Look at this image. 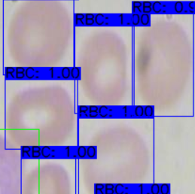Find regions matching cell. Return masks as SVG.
<instances>
[{
	"mask_svg": "<svg viewBox=\"0 0 195 194\" xmlns=\"http://www.w3.org/2000/svg\"><path fill=\"white\" fill-rule=\"evenodd\" d=\"M15 72V68L12 67H8L5 69V75H6V78H9V75L13 78H15V76L13 74Z\"/></svg>",
	"mask_w": 195,
	"mask_h": 194,
	"instance_id": "cell-21",
	"label": "cell"
},
{
	"mask_svg": "<svg viewBox=\"0 0 195 194\" xmlns=\"http://www.w3.org/2000/svg\"><path fill=\"white\" fill-rule=\"evenodd\" d=\"M54 151V150H51L50 147H44L41 150V155L45 158H48L49 157H51V154Z\"/></svg>",
	"mask_w": 195,
	"mask_h": 194,
	"instance_id": "cell-2",
	"label": "cell"
},
{
	"mask_svg": "<svg viewBox=\"0 0 195 194\" xmlns=\"http://www.w3.org/2000/svg\"><path fill=\"white\" fill-rule=\"evenodd\" d=\"M150 23V16L148 14H142L140 15V23L142 26H148Z\"/></svg>",
	"mask_w": 195,
	"mask_h": 194,
	"instance_id": "cell-10",
	"label": "cell"
},
{
	"mask_svg": "<svg viewBox=\"0 0 195 194\" xmlns=\"http://www.w3.org/2000/svg\"><path fill=\"white\" fill-rule=\"evenodd\" d=\"M79 109L80 115H81L82 114H84V115H87L86 114H87V112L88 111V106H86V105H80Z\"/></svg>",
	"mask_w": 195,
	"mask_h": 194,
	"instance_id": "cell-26",
	"label": "cell"
},
{
	"mask_svg": "<svg viewBox=\"0 0 195 194\" xmlns=\"http://www.w3.org/2000/svg\"><path fill=\"white\" fill-rule=\"evenodd\" d=\"M104 188H105V194H114V184H106Z\"/></svg>",
	"mask_w": 195,
	"mask_h": 194,
	"instance_id": "cell-20",
	"label": "cell"
},
{
	"mask_svg": "<svg viewBox=\"0 0 195 194\" xmlns=\"http://www.w3.org/2000/svg\"><path fill=\"white\" fill-rule=\"evenodd\" d=\"M70 76L73 79H79L80 76H81V70L79 68L74 67L73 69H70Z\"/></svg>",
	"mask_w": 195,
	"mask_h": 194,
	"instance_id": "cell-6",
	"label": "cell"
},
{
	"mask_svg": "<svg viewBox=\"0 0 195 194\" xmlns=\"http://www.w3.org/2000/svg\"><path fill=\"white\" fill-rule=\"evenodd\" d=\"M134 113L136 117H142L144 115V108L142 105H138L135 108Z\"/></svg>",
	"mask_w": 195,
	"mask_h": 194,
	"instance_id": "cell-18",
	"label": "cell"
},
{
	"mask_svg": "<svg viewBox=\"0 0 195 194\" xmlns=\"http://www.w3.org/2000/svg\"><path fill=\"white\" fill-rule=\"evenodd\" d=\"M160 190L161 194L170 193V185L167 184H164L160 185Z\"/></svg>",
	"mask_w": 195,
	"mask_h": 194,
	"instance_id": "cell-19",
	"label": "cell"
},
{
	"mask_svg": "<svg viewBox=\"0 0 195 194\" xmlns=\"http://www.w3.org/2000/svg\"><path fill=\"white\" fill-rule=\"evenodd\" d=\"M94 15L93 14H86L85 15V24L87 26H92L94 23Z\"/></svg>",
	"mask_w": 195,
	"mask_h": 194,
	"instance_id": "cell-7",
	"label": "cell"
},
{
	"mask_svg": "<svg viewBox=\"0 0 195 194\" xmlns=\"http://www.w3.org/2000/svg\"><path fill=\"white\" fill-rule=\"evenodd\" d=\"M152 2H142V12L143 14H149L150 12H152Z\"/></svg>",
	"mask_w": 195,
	"mask_h": 194,
	"instance_id": "cell-5",
	"label": "cell"
},
{
	"mask_svg": "<svg viewBox=\"0 0 195 194\" xmlns=\"http://www.w3.org/2000/svg\"><path fill=\"white\" fill-rule=\"evenodd\" d=\"M94 22L99 26L103 25L105 23V15L102 14H98L97 15H96L94 17Z\"/></svg>",
	"mask_w": 195,
	"mask_h": 194,
	"instance_id": "cell-11",
	"label": "cell"
},
{
	"mask_svg": "<svg viewBox=\"0 0 195 194\" xmlns=\"http://www.w3.org/2000/svg\"><path fill=\"white\" fill-rule=\"evenodd\" d=\"M65 150H66V154H67V157H69L70 156V154H71V150H72V148H70V147H67V148H65Z\"/></svg>",
	"mask_w": 195,
	"mask_h": 194,
	"instance_id": "cell-27",
	"label": "cell"
},
{
	"mask_svg": "<svg viewBox=\"0 0 195 194\" xmlns=\"http://www.w3.org/2000/svg\"><path fill=\"white\" fill-rule=\"evenodd\" d=\"M105 187V186L103 184H96L95 185V193L97 194L98 192L100 191V194H104L103 193V189Z\"/></svg>",
	"mask_w": 195,
	"mask_h": 194,
	"instance_id": "cell-25",
	"label": "cell"
},
{
	"mask_svg": "<svg viewBox=\"0 0 195 194\" xmlns=\"http://www.w3.org/2000/svg\"><path fill=\"white\" fill-rule=\"evenodd\" d=\"M76 154L80 158H85L87 156V148L84 146L79 147L76 150Z\"/></svg>",
	"mask_w": 195,
	"mask_h": 194,
	"instance_id": "cell-8",
	"label": "cell"
},
{
	"mask_svg": "<svg viewBox=\"0 0 195 194\" xmlns=\"http://www.w3.org/2000/svg\"><path fill=\"white\" fill-rule=\"evenodd\" d=\"M25 77V69L23 67L15 68V78L22 79Z\"/></svg>",
	"mask_w": 195,
	"mask_h": 194,
	"instance_id": "cell-1",
	"label": "cell"
},
{
	"mask_svg": "<svg viewBox=\"0 0 195 194\" xmlns=\"http://www.w3.org/2000/svg\"><path fill=\"white\" fill-rule=\"evenodd\" d=\"M163 6H164V5L160 2H154L152 3V9L154 12L160 13L163 9Z\"/></svg>",
	"mask_w": 195,
	"mask_h": 194,
	"instance_id": "cell-9",
	"label": "cell"
},
{
	"mask_svg": "<svg viewBox=\"0 0 195 194\" xmlns=\"http://www.w3.org/2000/svg\"><path fill=\"white\" fill-rule=\"evenodd\" d=\"M184 3L182 2H176L174 4V7H173V9H174L175 12L176 13H182L184 11Z\"/></svg>",
	"mask_w": 195,
	"mask_h": 194,
	"instance_id": "cell-13",
	"label": "cell"
},
{
	"mask_svg": "<svg viewBox=\"0 0 195 194\" xmlns=\"http://www.w3.org/2000/svg\"><path fill=\"white\" fill-rule=\"evenodd\" d=\"M151 193L152 194H159L160 193V185L158 184H154L151 185Z\"/></svg>",
	"mask_w": 195,
	"mask_h": 194,
	"instance_id": "cell-22",
	"label": "cell"
},
{
	"mask_svg": "<svg viewBox=\"0 0 195 194\" xmlns=\"http://www.w3.org/2000/svg\"><path fill=\"white\" fill-rule=\"evenodd\" d=\"M189 9L191 10H194V2H190L188 3Z\"/></svg>",
	"mask_w": 195,
	"mask_h": 194,
	"instance_id": "cell-28",
	"label": "cell"
},
{
	"mask_svg": "<svg viewBox=\"0 0 195 194\" xmlns=\"http://www.w3.org/2000/svg\"><path fill=\"white\" fill-rule=\"evenodd\" d=\"M97 154V148L94 146H90L87 148V156L89 158H94Z\"/></svg>",
	"mask_w": 195,
	"mask_h": 194,
	"instance_id": "cell-12",
	"label": "cell"
},
{
	"mask_svg": "<svg viewBox=\"0 0 195 194\" xmlns=\"http://www.w3.org/2000/svg\"><path fill=\"white\" fill-rule=\"evenodd\" d=\"M70 69L68 68V67H64L61 69L60 71V74H61V76H62L63 78L64 79H69V77H70Z\"/></svg>",
	"mask_w": 195,
	"mask_h": 194,
	"instance_id": "cell-14",
	"label": "cell"
},
{
	"mask_svg": "<svg viewBox=\"0 0 195 194\" xmlns=\"http://www.w3.org/2000/svg\"><path fill=\"white\" fill-rule=\"evenodd\" d=\"M142 6V2H133V11H135L136 9H138L139 12H142V10L140 8Z\"/></svg>",
	"mask_w": 195,
	"mask_h": 194,
	"instance_id": "cell-24",
	"label": "cell"
},
{
	"mask_svg": "<svg viewBox=\"0 0 195 194\" xmlns=\"http://www.w3.org/2000/svg\"><path fill=\"white\" fill-rule=\"evenodd\" d=\"M88 111H89V117H97L99 115V108L97 106H91L88 107Z\"/></svg>",
	"mask_w": 195,
	"mask_h": 194,
	"instance_id": "cell-4",
	"label": "cell"
},
{
	"mask_svg": "<svg viewBox=\"0 0 195 194\" xmlns=\"http://www.w3.org/2000/svg\"><path fill=\"white\" fill-rule=\"evenodd\" d=\"M84 19H85V15L83 14H76L75 15V23L76 24H78L79 22L82 24V25H85V22H84Z\"/></svg>",
	"mask_w": 195,
	"mask_h": 194,
	"instance_id": "cell-23",
	"label": "cell"
},
{
	"mask_svg": "<svg viewBox=\"0 0 195 194\" xmlns=\"http://www.w3.org/2000/svg\"><path fill=\"white\" fill-rule=\"evenodd\" d=\"M30 152H31V147L23 146L21 148V154L23 157H24V156L27 157H31Z\"/></svg>",
	"mask_w": 195,
	"mask_h": 194,
	"instance_id": "cell-15",
	"label": "cell"
},
{
	"mask_svg": "<svg viewBox=\"0 0 195 194\" xmlns=\"http://www.w3.org/2000/svg\"><path fill=\"white\" fill-rule=\"evenodd\" d=\"M41 150L42 148L39 146H33L31 148V157L39 158L41 157Z\"/></svg>",
	"mask_w": 195,
	"mask_h": 194,
	"instance_id": "cell-3",
	"label": "cell"
},
{
	"mask_svg": "<svg viewBox=\"0 0 195 194\" xmlns=\"http://www.w3.org/2000/svg\"><path fill=\"white\" fill-rule=\"evenodd\" d=\"M131 22H132V24L134 26H138L140 23V16H139V14H133L132 15V18H131Z\"/></svg>",
	"mask_w": 195,
	"mask_h": 194,
	"instance_id": "cell-17",
	"label": "cell"
},
{
	"mask_svg": "<svg viewBox=\"0 0 195 194\" xmlns=\"http://www.w3.org/2000/svg\"><path fill=\"white\" fill-rule=\"evenodd\" d=\"M144 115L148 117H152L154 115V108L152 106L148 105L144 109Z\"/></svg>",
	"mask_w": 195,
	"mask_h": 194,
	"instance_id": "cell-16",
	"label": "cell"
}]
</instances>
